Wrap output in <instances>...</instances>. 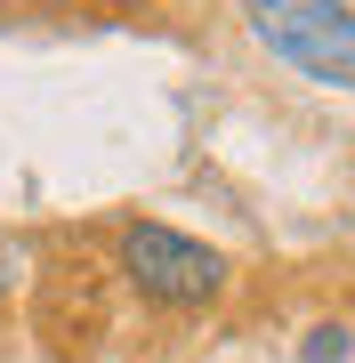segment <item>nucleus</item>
I'll use <instances>...</instances> for the list:
<instances>
[{
    "label": "nucleus",
    "instance_id": "2",
    "mask_svg": "<svg viewBox=\"0 0 355 363\" xmlns=\"http://www.w3.org/2000/svg\"><path fill=\"white\" fill-rule=\"evenodd\" d=\"M259 49H275L291 73L323 81V89H355V9L347 0H242Z\"/></svg>",
    "mask_w": 355,
    "mask_h": 363
},
{
    "label": "nucleus",
    "instance_id": "3",
    "mask_svg": "<svg viewBox=\"0 0 355 363\" xmlns=\"http://www.w3.org/2000/svg\"><path fill=\"white\" fill-rule=\"evenodd\" d=\"M347 355H355V331L347 323H315L307 347H299V363H347Z\"/></svg>",
    "mask_w": 355,
    "mask_h": 363
},
{
    "label": "nucleus",
    "instance_id": "1",
    "mask_svg": "<svg viewBox=\"0 0 355 363\" xmlns=\"http://www.w3.org/2000/svg\"><path fill=\"white\" fill-rule=\"evenodd\" d=\"M121 274H130V291L145 298V307L194 315V307H210V298L226 291V250L194 242V234H178L162 218H130L121 226Z\"/></svg>",
    "mask_w": 355,
    "mask_h": 363
}]
</instances>
